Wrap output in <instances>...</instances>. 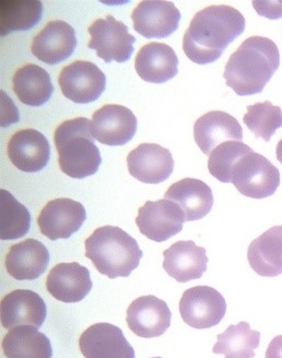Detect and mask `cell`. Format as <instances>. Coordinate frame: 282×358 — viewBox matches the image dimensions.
<instances>
[{"label": "cell", "instance_id": "15", "mask_svg": "<svg viewBox=\"0 0 282 358\" xmlns=\"http://www.w3.org/2000/svg\"><path fill=\"white\" fill-rule=\"evenodd\" d=\"M171 313L167 303L153 295L135 299L127 309L128 328L140 338H157L170 328Z\"/></svg>", "mask_w": 282, "mask_h": 358}, {"label": "cell", "instance_id": "33", "mask_svg": "<svg viewBox=\"0 0 282 358\" xmlns=\"http://www.w3.org/2000/svg\"><path fill=\"white\" fill-rule=\"evenodd\" d=\"M253 6L258 15L270 20L282 17V1H253Z\"/></svg>", "mask_w": 282, "mask_h": 358}, {"label": "cell", "instance_id": "11", "mask_svg": "<svg viewBox=\"0 0 282 358\" xmlns=\"http://www.w3.org/2000/svg\"><path fill=\"white\" fill-rule=\"evenodd\" d=\"M137 124V118L129 108L122 105L108 104L93 114L91 129L95 140L102 145L115 147L133 140Z\"/></svg>", "mask_w": 282, "mask_h": 358}, {"label": "cell", "instance_id": "35", "mask_svg": "<svg viewBox=\"0 0 282 358\" xmlns=\"http://www.w3.org/2000/svg\"><path fill=\"white\" fill-rule=\"evenodd\" d=\"M276 155H277V159L282 164V139L278 142L277 148H276Z\"/></svg>", "mask_w": 282, "mask_h": 358}, {"label": "cell", "instance_id": "1", "mask_svg": "<svg viewBox=\"0 0 282 358\" xmlns=\"http://www.w3.org/2000/svg\"><path fill=\"white\" fill-rule=\"evenodd\" d=\"M246 21L240 11L213 5L198 11L183 38L185 54L198 65L219 59L225 48L244 32Z\"/></svg>", "mask_w": 282, "mask_h": 358}, {"label": "cell", "instance_id": "3", "mask_svg": "<svg viewBox=\"0 0 282 358\" xmlns=\"http://www.w3.org/2000/svg\"><path fill=\"white\" fill-rule=\"evenodd\" d=\"M85 257L110 279L128 278L143 256L136 239L118 227H99L85 239Z\"/></svg>", "mask_w": 282, "mask_h": 358}, {"label": "cell", "instance_id": "2", "mask_svg": "<svg viewBox=\"0 0 282 358\" xmlns=\"http://www.w3.org/2000/svg\"><path fill=\"white\" fill-rule=\"evenodd\" d=\"M279 66L276 43L264 36H252L230 56L223 77L237 95L248 96L262 93Z\"/></svg>", "mask_w": 282, "mask_h": 358}, {"label": "cell", "instance_id": "30", "mask_svg": "<svg viewBox=\"0 0 282 358\" xmlns=\"http://www.w3.org/2000/svg\"><path fill=\"white\" fill-rule=\"evenodd\" d=\"M31 214L22 203L7 192L0 190V239L13 241L28 234Z\"/></svg>", "mask_w": 282, "mask_h": 358}, {"label": "cell", "instance_id": "34", "mask_svg": "<svg viewBox=\"0 0 282 358\" xmlns=\"http://www.w3.org/2000/svg\"><path fill=\"white\" fill-rule=\"evenodd\" d=\"M266 358H282V336H276L266 352Z\"/></svg>", "mask_w": 282, "mask_h": 358}, {"label": "cell", "instance_id": "5", "mask_svg": "<svg viewBox=\"0 0 282 358\" xmlns=\"http://www.w3.org/2000/svg\"><path fill=\"white\" fill-rule=\"evenodd\" d=\"M231 182L243 196L264 199L279 188V169L264 155L252 150L235 163L231 172Z\"/></svg>", "mask_w": 282, "mask_h": 358}, {"label": "cell", "instance_id": "25", "mask_svg": "<svg viewBox=\"0 0 282 358\" xmlns=\"http://www.w3.org/2000/svg\"><path fill=\"white\" fill-rule=\"evenodd\" d=\"M251 268L258 275L275 278L282 274V227H274L251 243Z\"/></svg>", "mask_w": 282, "mask_h": 358}, {"label": "cell", "instance_id": "32", "mask_svg": "<svg viewBox=\"0 0 282 358\" xmlns=\"http://www.w3.org/2000/svg\"><path fill=\"white\" fill-rule=\"evenodd\" d=\"M252 151L242 141H227L218 145L209 155L208 169L221 182H231V172L235 163Z\"/></svg>", "mask_w": 282, "mask_h": 358}, {"label": "cell", "instance_id": "36", "mask_svg": "<svg viewBox=\"0 0 282 358\" xmlns=\"http://www.w3.org/2000/svg\"><path fill=\"white\" fill-rule=\"evenodd\" d=\"M153 358H161V357H153Z\"/></svg>", "mask_w": 282, "mask_h": 358}, {"label": "cell", "instance_id": "8", "mask_svg": "<svg viewBox=\"0 0 282 358\" xmlns=\"http://www.w3.org/2000/svg\"><path fill=\"white\" fill-rule=\"evenodd\" d=\"M58 83L68 100L77 104H87L98 100L104 92L106 77L93 62L77 60L63 68Z\"/></svg>", "mask_w": 282, "mask_h": 358}, {"label": "cell", "instance_id": "18", "mask_svg": "<svg viewBox=\"0 0 282 358\" xmlns=\"http://www.w3.org/2000/svg\"><path fill=\"white\" fill-rule=\"evenodd\" d=\"M10 162L25 173H38L48 165L50 145L44 134L35 129L15 132L8 143Z\"/></svg>", "mask_w": 282, "mask_h": 358}, {"label": "cell", "instance_id": "22", "mask_svg": "<svg viewBox=\"0 0 282 358\" xmlns=\"http://www.w3.org/2000/svg\"><path fill=\"white\" fill-rule=\"evenodd\" d=\"M194 138L202 153H210L223 142L242 141L243 129L237 118L221 110L202 115L194 126Z\"/></svg>", "mask_w": 282, "mask_h": 358}, {"label": "cell", "instance_id": "23", "mask_svg": "<svg viewBox=\"0 0 282 358\" xmlns=\"http://www.w3.org/2000/svg\"><path fill=\"white\" fill-rule=\"evenodd\" d=\"M178 58L164 43H148L140 48L135 59L138 76L147 83H164L178 75Z\"/></svg>", "mask_w": 282, "mask_h": 358}, {"label": "cell", "instance_id": "4", "mask_svg": "<svg viewBox=\"0 0 282 358\" xmlns=\"http://www.w3.org/2000/svg\"><path fill=\"white\" fill-rule=\"evenodd\" d=\"M54 141L64 174L83 179L98 172L102 157L94 143L91 120L78 117L62 122L56 128Z\"/></svg>", "mask_w": 282, "mask_h": 358}, {"label": "cell", "instance_id": "10", "mask_svg": "<svg viewBox=\"0 0 282 358\" xmlns=\"http://www.w3.org/2000/svg\"><path fill=\"white\" fill-rule=\"evenodd\" d=\"M87 219L85 207L69 198H57L46 203L38 217L41 233L50 241L68 239Z\"/></svg>", "mask_w": 282, "mask_h": 358}, {"label": "cell", "instance_id": "26", "mask_svg": "<svg viewBox=\"0 0 282 358\" xmlns=\"http://www.w3.org/2000/svg\"><path fill=\"white\" fill-rule=\"evenodd\" d=\"M13 85L17 99L29 106L45 104L54 92L50 76L44 68L35 64L15 70Z\"/></svg>", "mask_w": 282, "mask_h": 358}, {"label": "cell", "instance_id": "7", "mask_svg": "<svg viewBox=\"0 0 282 358\" xmlns=\"http://www.w3.org/2000/svg\"><path fill=\"white\" fill-rule=\"evenodd\" d=\"M180 313L185 324L192 328H213L225 316L227 303L217 289L210 286H195L183 294Z\"/></svg>", "mask_w": 282, "mask_h": 358}, {"label": "cell", "instance_id": "31", "mask_svg": "<svg viewBox=\"0 0 282 358\" xmlns=\"http://www.w3.org/2000/svg\"><path fill=\"white\" fill-rule=\"evenodd\" d=\"M243 122L255 137L269 142L276 131L282 127V110L269 101L256 103L248 106V113L244 115Z\"/></svg>", "mask_w": 282, "mask_h": 358}, {"label": "cell", "instance_id": "21", "mask_svg": "<svg viewBox=\"0 0 282 358\" xmlns=\"http://www.w3.org/2000/svg\"><path fill=\"white\" fill-rule=\"evenodd\" d=\"M48 264L50 252L45 245L32 238L11 246L5 260L8 273L17 281L38 279L46 271Z\"/></svg>", "mask_w": 282, "mask_h": 358}, {"label": "cell", "instance_id": "29", "mask_svg": "<svg viewBox=\"0 0 282 358\" xmlns=\"http://www.w3.org/2000/svg\"><path fill=\"white\" fill-rule=\"evenodd\" d=\"M217 338L213 353L223 354L225 358H253L255 350L260 346V332L252 330L250 324L242 321L229 327Z\"/></svg>", "mask_w": 282, "mask_h": 358}, {"label": "cell", "instance_id": "19", "mask_svg": "<svg viewBox=\"0 0 282 358\" xmlns=\"http://www.w3.org/2000/svg\"><path fill=\"white\" fill-rule=\"evenodd\" d=\"M46 289L57 301L79 303L92 289L90 272L78 262L57 264L48 273Z\"/></svg>", "mask_w": 282, "mask_h": 358}, {"label": "cell", "instance_id": "12", "mask_svg": "<svg viewBox=\"0 0 282 358\" xmlns=\"http://www.w3.org/2000/svg\"><path fill=\"white\" fill-rule=\"evenodd\" d=\"M46 313L44 299L30 289H15L5 295L0 303L1 326L7 330L21 326L41 328Z\"/></svg>", "mask_w": 282, "mask_h": 358}, {"label": "cell", "instance_id": "24", "mask_svg": "<svg viewBox=\"0 0 282 358\" xmlns=\"http://www.w3.org/2000/svg\"><path fill=\"white\" fill-rule=\"evenodd\" d=\"M164 198L180 206L186 222L205 217L213 206V190L196 178H184L175 182L165 192Z\"/></svg>", "mask_w": 282, "mask_h": 358}, {"label": "cell", "instance_id": "6", "mask_svg": "<svg viewBox=\"0 0 282 358\" xmlns=\"http://www.w3.org/2000/svg\"><path fill=\"white\" fill-rule=\"evenodd\" d=\"M87 31L91 36L87 48L97 50V56L105 62H125L133 55L135 36L125 23L113 15L95 20Z\"/></svg>", "mask_w": 282, "mask_h": 358}, {"label": "cell", "instance_id": "14", "mask_svg": "<svg viewBox=\"0 0 282 358\" xmlns=\"http://www.w3.org/2000/svg\"><path fill=\"white\" fill-rule=\"evenodd\" d=\"M79 348L85 358H135L122 329L106 322L89 327L79 338Z\"/></svg>", "mask_w": 282, "mask_h": 358}, {"label": "cell", "instance_id": "17", "mask_svg": "<svg viewBox=\"0 0 282 358\" xmlns=\"http://www.w3.org/2000/svg\"><path fill=\"white\" fill-rule=\"evenodd\" d=\"M130 175L145 184L165 182L174 169V159L169 150L157 143H143L127 157Z\"/></svg>", "mask_w": 282, "mask_h": 358}, {"label": "cell", "instance_id": "13", "mask_svg": "<svg viewBox=\"0 0 282 358\" xmlns=\"http://www.w3.org/2000/svg\"><path fill=\"white\" fill-rule=\"evenodd\" d=\"M134 29L146 38H163L178 30L181 13L164 0H145L132 13Z\"/></svg>", "mask_w": 282, "mask_h": 358}, {"label": "cell", "instance_id": "16", "mask_svg": "<svg viewBox=\"0 0 282 358\" xmlns=\"http://www.w3.org/2000/svg\"><path fill=\"white\" fill-rule=\"evenodd\" d=\"M77 46L75 29L64 20L50 21L35 35L31 50L48 65H57L73 55Z\"/></svg>", "mask_w": 282, "mask_h": 358}, {"label": "cell", "instance_id": "9", "mask_svg": "<svg viewBox=\"0 0 282 358\" xmlns=\"http://www.w3.org/2000/svg\"><path fill=\"white\" fill-rule=\"evenodd\" d=\"M185 215L178 204L167 199L147 201L138 210L136 224L141 234L157 243L170 239L183 229Z\"/></svg>", "mask_w": 282, "mask_h": 358}, {"label": "cell", "instance_id": "20", "mask_svg": "<svg viewBox=\"0 0 282 358\" xmlns=\"http://www.w3.org/2000/svg\"><path fill=\"white\" fill-rule=\"evenodd\" d=\"M163 268L171 278L180 282L192 281L202 278L207 270L206 249L192 241H180L163 252Z\"/></svg>", "mask_w": 282, "mask_h": 358}, {"label": "cell", "instance_id": "28", "mask_svg": "<svg viewBox=\"0 0 282 358\" xmlns=\"http://www.w3.org/2000/svg\"><path fill=\"white\" fill-rule=\"evenodd\" d=\"M40 0H1L0 3V34L6 36L13 31L34 28L42 17Z\"/></svg>", "mask_w": 282, "mask_h": 358}, {"label": "cell", "instance_id": "27", "mask_svg": "<svg viewBox=\"0 0 282 358\" xmlns=\"http://www.w3.org/2000/svg\"><path fill=\"white\" fill-rule=\"evenodd\" d=\"M3 352L7 358H52V344L45 334L31 326L9 330L3 338Z\"/></svg>", "mask_w": 282, "mask_h": 358}]
</instances>
